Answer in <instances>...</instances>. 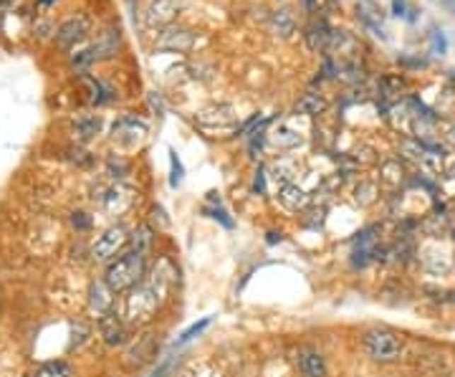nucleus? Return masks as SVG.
Listing matches in <instances>:
<instances>
[{"label": "nucleus", "mask_w": 455, "mask_h": 377, "mask_svg": "<svg viewBox=\"0 0 455 377\" xmlns=\"http://www.w3.org/2000/svg\"><path fill=\"white\" fill-rule=\"evenodd\" d=\"M147 286L160 296V301H165L175 291V286H178V266L172 264L167 256H160L152 274L147 276Z\"/></svg>", "instance_id": "5"}, {"label": "nucleus", "mask_w": 455, "mask_h": 377, "mask_svg": "<svg viewBox=\"0 0 455 377\" xmlns=\"http://www.w3.org/2000/svg\"><path fill=\"white\" fill-rule=\"evenodd\" d=\"M445 140H448V145L450 147H455V124L448 130V135H445Z\"/></svg>", "instance_id": "32"}, {"label": "nucleus", "mask_w": 455, "mask_h": 377, "mask_svg": "<svg viewBox=\"0 0 455 377\" xmlns=\"http://www.w3.org/2000/svg\"><path fill=\"white\" fill-rule=\"evenodd\" d=\"M114 294L117 291L109 286L107 281H94L89 286V309L91 314H96V317H104V314H109L114 309Z\"/></svg>", "instance_id": "12"}, {"label": "nucleus", "mask_w": 455, "mask_h": 377, "mask_svg": "<svg viewBox=\"0 0 455 377\" xmlns=\"http://www.w3.org/2000/svg\"><path fill=\"white\" fill-rule=\"evenodd\" d=\"M127 3H129V8H134V0H127Z\"/></svg>", "instance_id": "37"}, {"label": "nucleus", "mask_w": 455, "mask_h": 377, "mask_svg": "<svg viewBox=\"0 0 455 377\" xmlns=\"http://www.w3.org/2000/svg\"><path fill=\"white\" fill-rule=\"evenodd\" d=\"M71 365L66 360H48L38 367L30 377H71Z\"/></svg>", "instance_id": "21"}, {"label": "nucleus", "mask_w": 455, "mask_h": 377, "mask_svg": "<svg viewBox=\"0 0 455 377\" xmlns=\"http://www.w3.org/2000/svg\"><path fill=\"white\" fill-rule=\"evenodd\" d=\"M278 201H281V206H284L286 210L299 213V210H304L309 203H311V198H309V193L304 188H299L296 183H289V185H284V188L278 190Z\"/></svg>", "instance_id": "15"}, {"label": "nucleus", "mask_w": 455, "mask_h": 377, "mask_svg": "<svg viewBox=\"0 0 455 377\" xmlns=\"http://www.w3.org/2000/svg\"><path fill=\"white\" fill-rule=\"evenodd\" d=\"M157 46L165 48V51H178V53H188L190 48L195 46V35L185 28H167L160 35Z\"/></svg>", "instance_id": "14"}, {"label": "nucleus", "mask_w": 455, "mask_h": 377, "mask_svg": "<svg viewBox=\"0 0 455 377\" xmlns=\"http://www.w3.org/2000/svg\"><path fill=\"white\" fill-rule=\"evenodd\" d=\"M402 177H405V172H402V165L400 159H387V162H382V180L384 183H402Z\"/></svg>", "instance_id": "25"}, {"label": "nucleus", "mask_w": 455, "mask_h": 377, "mask_svg": "<svg viewBox=\"0 0 455 377\" xmlns=\"http://www.w3.org/2000/svg\"><path fill=\"white\" fill-rule=\"evenodd\" d=\"M268 142L276 145L278 150H296V147H301L304 137L299 135L294 127H289V124H278L276 130L268 132Z\"/></svg>", "instance_id": "17"}, {"label": "nucleus", "mask_w": 455, "mask_h": 377, "mask_svg": "<svg viewBox=\"0 0 455 377\" xmlns=\"http://www.w3.org/2000/svg\"><path fill=\"white\" fill-rule=\"evenodd\" d=\"M362 349L372 362L377 365H392L402 357V337L395 330H387V327H374V330H367L362 334Z\"/></svg>", "instance_id": "2"}, {"label": "nucleus", "mask_w": 455, "mask_h": 377, "mask_svg": "<svg viewBox=\"0 0 455 377\" xmlns=\"http://www.w3.org/2000/svg\"><path fill=\"white\" fill-rule=\"evenodd\" d=\"M271 26H273V30H276L278 35H284V38H289V35L294 33V28H296V21H294V16H291L289 8H281V11L273 13Z\"/></svg>", "instance_id": "23"}, {"label": "nucleus", "mask_w": 455, "mask_h": 377, "mask_svg": "<svg viewBox=\"0 0 455 377\" xmlns=\"http://www.w3.org/2000/svg\"><path fill=\"white\" fill-rule=\"evenodd\" d=\"M112 135L114 140L125 142V145H137V142L147 135V122L139 119L137 114H122V117L114 122Z\"/></svg>", "instance_id": "9"}, {"label": "nucleus", "mask_w": 455, "mask_h": 377, "mask_svg": "<svg viewBox=\"0 0 455 377\" xmlns=\"http://www.w3.org/2000/svg\"><path fill=\"white\" fill-rule=\"evenodd\" d=\"M0 3H8V0H0Z\"/></svg>", "instance_id": "38"}, {"label": "nucleus", "mask_w": 455, "mask_h": 377, "mask_svg": "<svg viewBox=\"0 0 455 377\" xmlns=\"http://www.w3.org/2000/svg\"><path fill=\"white\" fill-rule=\"evenodd\" d=\"M294 365L301 377H329L326 357L316 347H299L294 354Z\"/></svg>", "instance_id": "7"}, {"label": "nucleus", "mask_w": 455, "mask_h": 377, "mask_svg": "<svg viewBox=\"0 0 455 377\" xmlns=\"http://www.w3.org/2000/svg\"><path fill=\"white\" fill-rule=\"evenodd\" d=\"M253 190H255V193H263V190H266V170H263V167H258V170H255Z\"/></svg>", "instance_id": "30"}, {"label": "nucleus", "mask_w": 455, "mask_h": 377, "mask_svg": "<svg viewBox=\"0 0 455 377\" xmlns=\"http://www.w3.org/2000/svg\"><path fill=\"white\" fill-rule=\"evenodd\" d=\"M448 177H450V180H455V165H453V167H450V170H448Z\"/></svg>", "instance_id": "35"}, {"label": "nucleus", "mask_w": 455, "mask_h": 377, "mask_svg": "<svg viewBox=\"0 0 455 377\" xmlns=\"http://www.w3.org/2000/svg\"><path fill=\"white\" fill-rule=\"evenodd\" d=\"M183 8V0H152L147 11V26H167Z\"/></svg>", "instance_id": "13"}, {"label": "nucleus", "mask_w": 455, "mask_h": 377, "mask_svg": "<svg viewBox=\"0 0 455 377\" xmlns=\"http://www.w3.org/2000/svg\"><path fill=\"white\" fill-rule=\"evenodd\" d=\"M86 33H89V21L83 16H74L59 26V30H56V41H59L61 48H71V46H76L79 41H83Z\"/></svg>", "instance_id": "10"}, {"label": "nucleus", "mask_w": 455, "mask_h": 377, "mask_svg": "<svg viewBox=\"0 0 455 377\" xmlns=\"http://www.w3.org/2000/svg\"><path fill=\"white\" fill-rule=\"evenodd\" d=\"M170 165H172V175H170V185L172 188H178L183 183V165H180V159L175 152H170Z\"/></svg>", "instance_id": "29"}, {"label": "nucleus", "mask_w": 455, "mask_h": 377, "mask_svg": "<svg viewBox=\"0 0 455 377\" xmlns=\"http://www.w3.org/2000/svg\"><path fill=\"white\" fill-rule=\"evenodd\" d=\"M56 0H38V6H54Z\"/></svg>", "instance_id": "34"}, {"label": "nucleus", "mask_w": 455, "mask_h": 377, "mask_svg": "<svg viewBox=\"0 0 455 377\" xmlns=\"http://www.w3.org/2000/svg\"><path fill=\"white\" fill-rule=\"evenodd\" d=\"M129 243V233L122 223L117 225H109L104 233L94 241L91 246V259L94 261H109L112 264L117 256L125 254V246Z\"/></svg>", "instance_id": "4"}, {"label": "nucleus", "mask_w": 455, "mask_h": 377, "mask_svg": "<svg viewBox=\"0 0 455 377\" xmlns=\"http://www.w3.org/2000/svg\"><path fill=\"white\" fill-rule=\"evenodd\" d=\"M210 322H213V319H210V317H205V319H200V322H195V325L188 327V330H185L183 334H180L178 342H180V344H185V342H190V339H195V337H200L202 332H205L207 327H210Z\"/></svg>", "instance_id": "26"}, {"label": "nucleus", "mask_w": 455, "mask_h": 377, "mask_svg": "<svg viewBox=\"0 0 455 377\" xmlns=\"http://www.w3.org/2000/svg\"><path fill=\"white\" fill-rule=\"evenodd\" d=\"M144 274H147V251L132 246L129 251L117 256V259L107 266L104 281L119 294V291H129L134 289L137 283H142Z\"/></svg>", "instance_id": "1"}, {"label": "nucleus", "mask_w": 455, "mask_h": 377, "mask_svg": "<svg viewBox=\"0 0 455 377\" xmlns=\"http://www.w3.org/2000/svg\"><path fill=\"white\" fill-rule=\"evenodd\" d=\"M96 201H99L101 210L107 213V215H122V213H127L134 206V190L122 183L109 185V188L99 190Z\"/></svg>", "instance_id": "6"}, {"label": "nucleus", "mask_w": 455, "mask_h": 377, "mask_svg": "<svg viewBox=\"0 0 455 377\" xmlns=\"http://www.w3.org/2000/svg\"><path fill=\"white\" fill-rule=\"evenodd\" d=\"M304 38H306V43H309V48H311V51H321V48L329 46L331 28H329V23H326V18L313 21V23L306 28V33H304Z\"/></svg>", "instance_id": "18"}, {"label": "nucleus", "mask_w": 455, "mask_h": 377, "mask_svg": "<svg viewBox=\"0 0 455 377\" xmlns=\"http://www.w3.org/2000/svg\"><path fill=\"white\" fill-rule=\"evenodd\" d=\"M160 304H162L160 296L149 289L147 281H142L137 283L134 289L127 291L122 314H125V319L132 322V325H142V322H149V319L154 317V312L160 309Z\"/></svg>", "instance_id": "3"}, {"label": "nucleus", "mask_w": 455, "mask_h": 377, "mask_svg": "<svg viewBox=\"0 0 455 377\" xmlns=\"http://www.w3.org/2000/svg\"><path fill=\"white\" fill-rule=\"evenodd\" d=\"M450 236L455 238V220H453V223H450Z\"/></svg>", "instance_id": "36"}, {"label": "nucleus", "mask_w": 455, "mask_h": 377, "mask_svg": "<svg viewBox=\"0 0 455 377\" xmlns=\"http://www.w3.org/2000/svg\"><path fill=\"white\" fill-rule=\"evenodd\" d=\"M99 332H101V339L109 344V347H122L127 344V319L125 314H119L117 309H112L109 314L99 319Z\"/></svg>", "instance_id": "8"}, {"label": "nucleus", "mask_w": 455, "mask_h": 377, "mask_svg": "<svg viewBox=\"0 0 455 377\" xmlns=\"http://www.w3.org/2000/svg\"><path fill=\"white\" fill-rule=\"evenodd\" d=\"M392 16L408 18V6H405V0H392Z\"/></svg>", "instance_id": "31"}, {"label": "nucleus", "mask_w": 455, "mask_h": 377, "mask_svg": "<svg viewBox=\"0 0 455 377\" xmlns=\"http://www.w3.org/2000/svg\"><path fill=\"white\" fill-rule=\"evenodd\" d=\"M197 122H200V127H205V130H215V127H218V130H228V127L236 124V109H233L231 104L210 106V109L200 112Z\"/></svg>", "instance_id": "11"}, {"label": "nucleus", "mask_w": 455, "mask_h": 377, "mask_svg": "<svg viewBox=\"0 0 455 377\" xmlns=\"http://www.w3.org/2000/svg\"><path fill=\"white\" fill-rule=\"evenodd\" d=\"M304 6H306L309 13H313V11H316V0H304Z\"/></svg>", "instance_id": "33"}, {"label": "nucleus", "mask_w": 455, "mask_h": 377, "mask_svg": "<svg viewBox=\"0 0 455 377\" xmlns=\"http://www.w3.org/2000/svg\"><path fill=\"white\" fill-rule=\"evenodd\" d=\"M430 51L435 53V56L448 53V38L443 35V30H437V28L430 30Z\"/></svg>", "instance_id": "27"}, {"label": "nucleus", "mask_w": 455, "mask_h": 377, "mask_svg": "<svg viewBox=\"0 0 455 377\" xmlns=\"http://www.w3.org/2000/svg\"><path fill=\"white\" fill-rule=\"evenodd\" d=\"M296 114L301 117H316V114H324L326 112V99L319 94V91H306L301 99L296 101Z\"/></svg>", "instance_id": "19"}, {"label": "nucleus", "mask_w": 455, "mask_h": 377, "mask_svg": "<svg viewBox=\"0 0 455 377\" xmlns=\"http://www.w3.org/2000/svg\"><path fill=\"white\" fill-rule=\"evenodd\" d=\"M271 177L276 183H281V188H284V185L291 183V167L284 165V162H276V165L271 167Z\"/></svg>", "instance_id": "28"}, {"label": "nucleus", "mask_w": 455, "mask_h": 377, "mask_svg": "<svg viewBox=\"0 0 455 377\" xmlns=\"http://www.w3.org/2000/svg\"><path fill=\"white\" fill-rule=\"evenodd\" d=\"M101 130V119L91 117V114H83L74 122V135H76L79 142H89L91 137H96Z\"/></svg>", "instance_id": "20"}, {"label": "nucleus", "mask_w": 455, "mask_h": 377, "mask_svg": "<svg viewBox=\"0 0 455 377\" xmlns=\"http://www.w3.org/2000/svg\"><path fill=\"white\" fill-rule=\"evenodd\" d=\"M377 195H379V188L372 180H359V185L355 188V201L359 203L362 208L372 206V203L377 201Z\"/></svg>", "instance_id": "24"}, {"label": "nucleus", "mask_w": 455, "mask_h": 377, "mask_svg": "<svg viewBox=\"0 0 455 377\" xmlns=\"http://www.w3.org/2000/svg\"><path fill=\"white\" fill-rule=\"evenodd\" d=\"M81 84L86 86V94H89V101H91V104L101 106V104H109V101L114 99V89L109 86L107 81H101V79L89 77V74H83V77H81Z\"/></svg>", "instance_id": "16"}, {"label": "nucleus", "mask_w": 455, "mask_h": 377, "mask_svg": "<svg viewBox=\"0 0 455 377\" xmlns=\"http://www.w3.org/2000/svg\"><path fill=\"white\" fill-rule=\"evenodd\" d=\"M425 266L430 269V271H435V274H445L450 266H453V256H450V251H440V248H432V251H427Z\"/></svg>", "instance_id": "22"}]
</instances>
